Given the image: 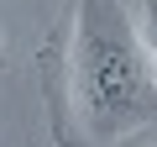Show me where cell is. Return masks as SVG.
Masks as SVG:
<instances>
[{
    "mask_svg": "<svg viewBox=\"0 0 157 147\" xmlns=\"http://www.w3.org/2000/svg\"><path fill=\"white\" fill-rule=\"evenodd\" d=\"M73 89L100 137L136 131L157 116V58L115 0H78Z\"/></svg>",
    "mask_w": 157,
    "mask_h": 147,
    "instance_id": "1",
    "label": "cell"
},
{
    "mask_svg": "<svg viewBox=\"0 0 157 147\" xmlns=\"http://www.w3.org/2000/svg\"><path fill=\"white\" fill-rule=\"evenodd\" d=\"M152 58H157V0H152Z\"/></svg>",
    "mask_w": 157,
    "mask_h": 147,
    "instance_id": "2",
    "label": "cell"
}]
</instances>
